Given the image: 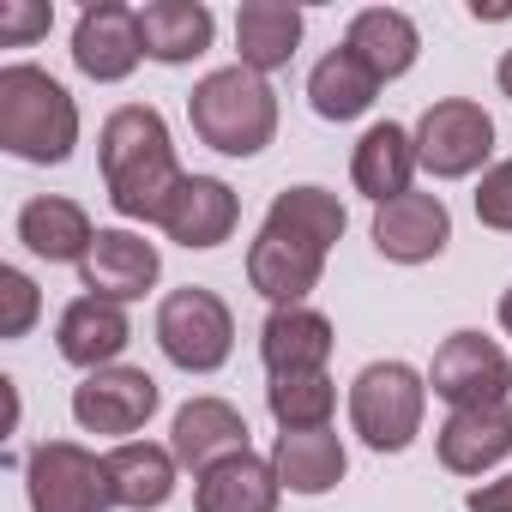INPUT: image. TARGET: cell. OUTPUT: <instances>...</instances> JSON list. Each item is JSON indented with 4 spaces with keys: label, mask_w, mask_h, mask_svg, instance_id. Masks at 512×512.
<instances>
[{
    "label": "cell",
    "mask_w": 512,
    "mask_h": 512,
    "mask_svg": "<svg viewBox=\"0 0 512 512\" xmlns=\"http://www.w3.org/2000/svg\"><path fill=\"white\" fill-rule=\"evenodd\" d=\"M103 181H109V199L121 217L163 223V211L187 175L175 163V145H169V127L157 109L127 103L103 121Z\"/></svg>",
    "instance_id": "6da1fadb"
},
{
    "label": "cell",
    "mask_w": 512,
    "mask_h": 512,
    "mask_svg": "<svg viewBox=\"0 0 512 512\" xmlns=\"http://www.w3.org/2000/svg\"><path fill=\"white\" fill-rule=\"evenodd\" d=\"M0 145L25 163H67L79 145V103L43 67H0Z\"/></svg>",
    "instance_id": "7a4b0ae2"
},
{
    "label": "cell",
    "mask_w": 512,
    "mask_h": 512,
    "mask_svg": "<svg viewBox=\"0 0 512 512\" xmlns=\"http://www.w3.org/2000/svg\"><path fill=\"white\" fill-rule=\"evenodd\" d=\"M187 121L193 133L223 151V157H253V151H266L272 133H278V97L260 73H247L241 61L235 67H217L193 85L187 97Z\"/></svg>",
    "instance_id": "3957f363"
},
{
    "label": "cell",
    "mask_w": 512,
    "mask_h": 512,
    "mask_svg": "<svg viewBox=\"0 0 512 512\" xmlns=\"http://www.w3.org/2000/svg\"><path fill=\"white\" fill-rule=\"evenodd\" d=\"M428 380L404 362H368L350 386V422L374 452H404L422 428Z\"/></svg>",
    "instance_id": "277c9868"
},
{
    "label": "cell",
    "mask_w": 512,
    "mask_h": 512,
    "mask_svg": "<svg viewBox=\"0 0 512 512\" xmlns=\"http://www.w3.org/2000/svg\"><path fill=\"white\" fill-rule=\"evenodd\" d=\"M157 344H163V356L175 368L211 374L235 350V320H229V308H223L217 290L187 284V290H169L163 296V308H157Z\"/></svg>",
    "instance_id": "5b68a950"
},
{
    "label": "cell",
    "mask_w": 512,
    "mask_h": 512,
    "mask_svg": "<svg viewBox=\"0 0 512 512\" xmlns=\"http://www.w3.org/2000/svg\"><path fill=\"white\" fill-rule=\"evenodd\" d=\"M31 512H109V464L73 440H43L25 464Z\"/></svg>",
    "instance_id": "8992f818"
},
{
    "label": "cell",
    "mask_w": 512,
    "mask_h": 512,
    "mask_svg": "<svg viewBox=\"0 0 512 512\" xmlns=\"http://www.w3.org/2000/svg\"><path fill=\"white\" fill-rule=\"evenodd\" d=\"M494 151V121L482 103H464V97H446L434 109H422L416 121V163L440 181H458V175H476Z\"/></svg>",
    "instance_id": "52a82bcc"
},
{
    "label": "cell",
    "mask_w": 512,
    "mask_h": 512,
    "mask_svg": "<svg viewBox=\"0 0 512 512\" xmlns=\"http://www.w3.org/2000/svg\"><path fill=\"white\" fill-rule=\"evenodd\" d=\"M428 386L434 398H446L452 410H488V404H506L512 392V362L494 338L482 332H452L440 350H434V368H428Z\"/></svg>",
    "instance_id": "ba28073f"
},
{
    "label": "cell",
    "mask_w": 512,
    "mask_h": 512,
    "mask_svg": "<svg viewBox=\"0 0 512 512\" xmlns=\"http://www.w3.org/2000/svg\"><path fill=\"white\" fill-rule=\"evenodd\" d=\"M157 410V380L145 368H97L73 386V416L85 434H139Z\"/></svg>",
    "instance_id": "9c48e42d"
},
{
    "label": "cell",
    "mask_w": 512,
    "mask_h": 512,
    "mask_svg": "<svg viewBox=\"0 0 512 512\" xmlns=\"http://www.w3.org/2000/svg\"><path fill=\"white\" fill-rule=\"evenodd\" d=\"M452 241V211L446 199L434 193H404V199H386L374 211V247L398 266H422V260H440Z\"/></svg>",
    "instance_id": "30bf717a"
},
{
    "label": "cell",
    "mask_w": 512,
    "mask_h": 512,
    "mask_svg": "<svg viewBox=\"0 0 512 512\" xmlns=\"http://www.w3.org/2000/svg\"><path fill=\"white\" fill-rule=\"evenodd\" d=\"M139 55H145V43H139V13L133 7L97 0V7L79 13V25H73V61H79L85 79L115 85V79H127L139 67Z\"/></svg>",
    "instance_id": "8fae6325"
},
{
    "label": "cell",
    "mask_w": 512,
    "mask_h": 512,
    "mask_svg": "<svg viewBox=\"0 0 512 512\" xmlns=\"http://www.w3.org/2000/svg\"><path fill=\"white\" fill-rule=\"evenodd\" d=\"M157 272H163L157 247H151L145 235H133V229H97L85 266H79L85 290L103 296V302H133V296H145V290L157 284Z\"/></svg>",
    "instance_id": "7c38bea8"
},
{
    "label": "cell",
    "mask_w": 512,
    "mask_h": 512,
    "mask_svg": "<svg viewBox=\"0 0 512 512\" xmlns=\"http://www.w3.org/2000/svg\"><path fill=\"white\" fill-rule=\"evenodd\" d=\"M320 272H326V253L308 247V241L260 229V241L247 247V284L260 290L272 308H302V296L320 284Z\"/></svg>",
    "instance_id": "4fadbf2b"
},
{
    "label": "cell",
    "mask_w": 512,
    "mask_h": 512,
    "mask_svg": "<svg viewBox=\"0 0 512 512\" xmlns=\"http://www.w3.org/2000/svg\"><path fill=\"white\" fill-rule=\"evenodd\" d=\"M169 452H175V464H187V470H199V476H205L211 464H223V458L247 452V422H241V410H235V404H223V398H193V404H181V410H175Z\"/></svg>",
    "instance_id": "5bb4252c"
},
{
    "label": "cell",
    "mask_w": 512,
    "mask_h": 512,
    "mask_svg": "<svg viewBox=\"0 0 512 512\" xmlns=\"http://www.w3.org/2000/svg\"><path fill=\"white\" fill-rule=\"evenodd\" d=\"M235 217H241V205H235L229 181H217V175H187L181 193H175L169 211H163V235L181 241V247H217V241L235 235Z\"/></svg>",
    "instance_id": "9a60e30c"
},
{
    "label": "cell",
    "mask_w": 512,
    "mask_h": 512,
    "mask_svg": "<svg viewBox=\"0 0 512 512\" xmlns=\"http://www.w3.org/2000/svg\"><path fill=\"white\" fill-rule=\"evenodd\" d=\"M127 338H133V326H127L121 302H103V296H79V302H67L61 332H55L61 356H67L73 368H85V374L115 368V356L127 350Z\"/></svg>",
    "instance_id": "2e32d148"
},
{
    "label": "cell",
    "mask_w": 512,
    "mask_h": 512,
    "mask_svg": "<svg viewBox=\"0 0 512 512\" xmlns=\"http://www.w3.org/2000/svg\"><path fill=\"white\" fill-rule=\"evenodd\" d=\"M332 320L314 314V308H272L266 326H260V356L278 374H326V356H332Z\"/></svg>",
    "instance_id": "e0dca14e"
},
{
    "label": "cell",
    "mask_w": 512,
    "mask_h": 512,
    "mask_svg": "<svg viewBox=\"0 0 512 512\" xmlns=\"http://www.w3.org/2000/svg\"><path fill=\"white\" fill-rule=\"evenodd\" d=\"M19 241L37 253V260H49V266H85L97 229H91L85 205H73V199H61V193H37V199L19 211Z\"/></svg>",
    "instance_id": "ac0fdd59"
},
{
    "label": "cell",
    "mask_w": 512,
    "mask_h": 512,
    "mask_svg": "<svg viewBox=\"0 0 512 512\" xmlns=\"http://www.w3.org/2000/svg\"><path fill=\"white\" fill-rule=\"evenodd\" d=\"M278 470L266 458H253V452H235L223 464H211L193 488V512H278Z\"/></svg>",
    "instance_id": "d6986e66"
},
{
    "label": "cell",
    "mask_w": 512,
    "mask_h": 512,
    "mask_svg": "<svg viewBox=\"0 0 512 512\" xmlns=\"http://www.w3.org/2000/svg\"><path fill=\"white\" fill-rule=\"evenodd\" d=\"M512 452V404L488 410H452L440 428V464L458 476H482Z\"/></svg>",
    "instance_id": "ffe728a7"
},
{
    "label": "cell",
    "mask_w": 512,
    "mask_h": 512,
    "mask_svg": "<svg viewBox=\"0 0 512 512\" xmlns=\"http://www.w3.org/2000/svg\"><path fill=\"white\" fill-rule=\"evenodd\" d=\"M272 470H278V482L290 494H326V488L344 482L350 452H344V440L332 428H290L272 446Z\"/></svg>",
    "instance_id": "44dd1931"
},
{
    "label": "cell",
    "mask_w": 512,
    "mask_h": 512,
    "mask_svg": "<svg viewBox=\"0 0 512 512\" xmlns=\"http://www.w3.org/2000/svg\"><path fill=\"white\" fill-rule=\"evenodd\" d=\"M211 31H217L211 7H199V0H151V7H139V43L163 67L199 61L211 49Z\"/></svg>",
    "instance_id": "7402d4cb"
},
{
    "label": "cell",
    "mask_w": 512,
    "mask_h": 512,
    "mask_svg": "<svg viewBox=\"0 0 512 512\" xmlns=\"http://www.w3.org/2000/svg\"><path fill=\"white\" fill-rule=\"evenodd\" d=\"M296 43H302V13L284 7V0H247V7L235 13V49H241L247 73L266 79V73L290 67Z\"/></svg>",
    "instance_id": "603a6c76"
},
{
    "label": "cell",
    "mask_w": 512,
    "mask_h": 512,
    "mask_svg": "<svg viewBox=\"0 0 512 512\" xmlns=\"http://www.w3.org/2000/svg\"><path fill=\"white\" fill-rule=\"evenodd\" d=\"M344 49H350L374 79H398V73H410V67H416L422 37H416V25H410L398 7H368V13H356V19H350Z\"/></svg>",
    "instance_id": "cb8c5ba5"
},
{
    "label": "cell",
    "mask_w": 512,
    "mask_h": 512,
    "mask_svg": "<svg viewBox=\"0 0 512 512\" xmlns=\"http://www.w3.org/2000/svg\"><path fill=\"white\" fill-rule=\"evenodd\" d=\"M350 175H356V187H362L374 205L404 199V193H410V175H416V133H404L398 121L368 127L362 145H356V157H350Z\"/></svg>",
    "instance_id": "d4e9b609"
},
{
    "label": "cell",
    "mask_w": 512,
    "mask_h": 512,
    "mask_svg": "<svg viewBox=\"0 0 512 512\" xmlns=\"http://www.w3.org/2000/svg\"><path fill=\"white\" fill-rule=\"evenodd\" d=\"M103 464H109V494H115V506H127V512H157V506L175 494V452H169V446L121 440Z\"/></svg>",
    "instance_id": "484cf974"
},
{
    "label": "cell",
    "mask_w": 512,
    "mask_h": 512,
    "mask_svg": "<svg viewBox=\"0 0 512 512\" xmlns=\"http://www.w3.org/2000/svg\"><path fill=\"white\" fill-rule=\"evenodd\" d=\"M374 97H380V79H374L350 49H332V55L308 73V103H314V115H326V121H356V115L374 109Z\"/></svg>",
    "instance_id": "4316f807"
},
{
    "label": "cell",
    "mask_w": 512,
    "mask_h": 512,
    "mask_svg": "<svg viewBox=\"0 0 512 512\" xmlns=\"http://www.w3.org/2000/svg\"><path fill=\"white\" fill-rule=\"evenodd\" d=\"M344 205H338V193H326V187H284L278 199H272V211H266V229L272 235H290V241H308V247H332L338 235H344Z\"/></svg>",
    "instance_id": "83f0119b"
},
{
    "label": "cell",
    "mask_w": 512,
    "mask_h": 512,
    "mask_svg": "<svg viewBox=\"0 0 512 512\" xmlns=\"http://www.w3.org/2000/svg\"><path fill=\"white\" fill-rule=\"evenodd\" d=\"M266 404L278 416V428H326L332 422V404H338V386L332 374H278L266 386Z\"/></svg>",
    "instance_id": "f1b7e54d"
},
{
    "label": "cell",
    "mask_w": 512,
    "mask_h": 512,
    "mask_svg": "<svg viewBox=\"0 0 512 512\" xmlns=\"http://www.w3.org/2000/svg\"><path fill=\"white\" fill-rule=\"evenodd\" d=\"M37 314H43L37 284L7 266V272H0V338H25V332L37 326Z\"/></svg>",
    "instance_id": "f546056e"
},
{
    "label": "cell",
    "mask_w": 512,
    "mask_h": 512,
    "mask_svg": "<svg viewBox=\"0 0 512 512\" xmlns=\"http://www.w3.org/2000/svg\"><path fill=\"white\" fill-rule=\"evenodd\" d=\"M49 25H55V7H43V0H7V7H0V43L7 49L37 43Z\"/></svg>",
    "instance_id": "4dcf8cb0"
},
{
    "label": "cell",
    "mask_w": 512,
    "mask_h": 512,
    "mask_svg": "<svg viewBox=\"0 0 512 512\" xmlns=\"http://www.w3.org/2000/svg\"><path fill=\"white\" fill-rule=\"evenodd\" d=\"M476 217H482L488 229H506V235H512V157L482 175V187H476Z\"/></svg>",
    "instance_id": "1f68e13d"
},
{
    "label": "cell",
    "mask_w": 512,
    "mask_h": 512,
    "mask_svg": "<svg viewBox=\"0 0 512 512\" xmlns=\"http://www.w3.org/2000/svg\"><path fill=\"white\" fill-rule=\"evenodd\" d=\"M464 506H470V512H512V476L470 488V494H464Z\"/></svg>",
    "instance_id": "d6a6232c"
},
{
    "label": "cell",
    "mask_w": 512,
    "mask_h": 512,
    "mask_svg": "<svg viewBox=\"0 0 512 512\" xmlns=\"http://www.w3.org/2000/svg\"><path fill=\"white\" fill-rule=\"evenodd\" d=\"M494 79H500V91H506V97H512V49H506V55H500V73H494Z\"/></svg>",
    "instance_id": "836d02e7"
},
{
    "label": "cell",
    "mask_w": 512,
    "mask_h": 512,
    "mask_svg": "<svg viewBox=\"0 0 512 512\" xmlns=\"http://www.w3.org/2000/svg\"><path fill=\"white\" fill-rule=\"evenodd\" d=\"M500 326H506V332H512V290H506V296H500Z\"/></svg>",
    "instance_id": "e575fe53"
}]
</instances>
